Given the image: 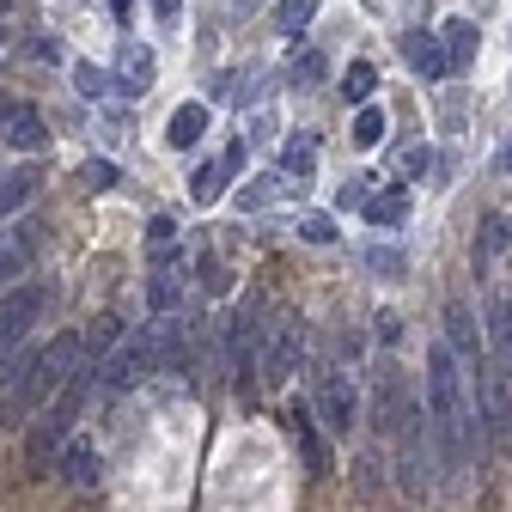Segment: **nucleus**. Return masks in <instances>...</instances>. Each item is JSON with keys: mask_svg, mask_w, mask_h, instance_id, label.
<instances>
[{"mask_svg": "<svg viewBox=\"0 0 512 512\" xmlns=\"http://www.w3.org/2000/svg\"><path fill=\"white\" fill-rule=\"evenodd\" d=\"M427 427H433V464L445 476V488H458L464 470H470V452H482L488 433L476 421V391H470V378L458 366V348L452 342H433L427 348Z\"/></svg>", "mask_w": 512, "mask_h": 512, "instance_id": "f257e3e1", "label": "nucleus"}, {"mask_svg": "<svg viewBox=\"0 0 512 512\" xmlns=\"http://www.w3.org/2000/svg\"><path fill=\"white\" fill-rule=\"evenodd\" d=\"M80 354H86V336H55L43 354L7 366V372H0V415H7V421H25L31 409H43L61 384L74 378Z\"/></svg>", "mask_w": 512, "mask_h": 512, "instance_id": "f03ea898", "label": "nucleus"}, {"mask_svg": "<svg viewBox=\"0 0 512 512\" xmlns=\"http://www.w3.org/2000/svg\"><path fill=\"white\" fill-rule=\"evenodd\" d=\"M427 397H415L409 384L397 391V415H391V439H397V482L409 500H427Z\"/></svg>", "mask_w": 512, "mask_h": 512, "instance_id": "7ed1b4c3", "label": "nucleus"}, {"mask_svg": "<svg viewBox=\"0 0 512 512\" xmlns=\"http://www.w3.org/2000/svg\"><path fill=\"white\" fill-rule=\"evenodd\" d=\"M470 391H476V421H482L488 445H494V452H512V384H506L500 360L494 366H476Z\"/></svg>", "mask_w": 512, "mask_h": 512, "instance_id": "20e7f679", "label": "nucleus"}, {"mask_svg": "<svg viewBox=\"0 0 512 512\" xmlns=\"http://www.w3.org/2000/svg\"><path fill=\"white\" fill-rule=\"evenodd\" d=\"M98 366H104V391H128V384H135L141 372H153V366H159L153 324H147V330H128V336H122V342L98 360Z\"/></svg>", "mask_w": 512, "mask_h": 512, "instance_id": "39448f33", "label": "nucleus"}, {"mask_svg": "<svg viewBox=\"0 0 512 512\" xmlns=\"http://www.w3.org/2000/svg\"><path fill=\"white\" fill-rule=\"evenodd\" d=\"M43 311H49V287H37V281L31 287H13L7 299H0V354H7L13 342H25Z\"/></svg>", "mask_w": 512, "mask_h": 512, "instance_id": "423d86ee", "label": "nucleus"}, {"mask_svg": "<svg viewBox=\"0 0 512 512\" xmlns=\"http://www.w3.org/2000/svg\"><path fill=\"white\" fill-rule=\"evenodd\" d=\"M299 366H305V324H299V317H287V324L275 330V342H269V354H263V378L269 384H287Z\"/></svg>", "mask_w": 512, "mask_h": 512, "instance_id": "0eeeda50", "label": "nucleus"}, {"mask_svg": "<svg viewBox=\"0 0 512 512\" xmlns=\"http://www.w3.org/2000/svg\"><path fill=\"white\" fill-rule=\"evenodd\" d=\"M317 421H324L336 439L354 427V384H348L342 372H324V378H317Z\"/></svg>", "mask_w": 512, "mask_h": 512, "instance_id": "6e6552de", "label": "nucleus"}, {"mask_svg": "<svg viewBox=\"0 0 512 512\" xmlns=\"http://www.w3.org/2000/svg\"><path fill=\"white\" fill-rule=\"evenodd\" d=\"M403 55H409V68L421 80H445V74H452V55H445V43L427 37V31H403Z\"/></svg>", "mask_w": 512, "mask_h": 512, "instance_id": "1a4fd4ad", "label": "nucleus"}, {"mask_svg": "<svg viewBox=\"0 0 512 512\" xmlns=\"http://www.w3.org/2000/svg\"><path fill=\"white\" fill-rule=\"evenodd\" d=\"M153 74H159V61H153L147 43H122L116 49V80H122V92H147Z\"/></svg>", "mask_w": 512, "mask_h": 512, "instance_id": "9d476101", "label": "nucleus"}, {"mask_svg": "<svg viewBox=\"0 0 512 512\" xmlns=\"http://www.w3.org/2000/svg\"><path fill=\"white\" fill-rule=\"evenodd\" d=\"M403 220H409V189H403V183H391V189H378V196H366V226L391 232V226H403Z\"/></svg>", "mask_w": 512, "mask_h": 512, "instance_id": "9b49d317", "label": "nucleus"}, {"mask_svg": "<svg viewBox=\"0 0 512 512\" xmlns=\"http://www.w3.org/2000/svg\"><path fill=\"white\" fill-rule=\"evenodd\" d=\"M202 135H208V104H177L171 122H165V141L183 153V147H196Z\"/></svg>", "mask_w": 512, "mask_h": 512, "instance_id": "f8f14e48", "label": "nucleus"}, {"mask_svg": "<svg viewBox=\"0 0 512 512\" xmlns=\"http://www.w3.org/2000/svg\"><path fill=\"white\" fill-rule=\"evenodd\" d=\"M61 476H68L74 488H98V482H104V458H98V445H68V458H61Z\"/></svg>", "mask_w": 512, "mask_h": 512, "instance_id": "ddd939ff", "label": "nucleus"}, {"mask_svg": "<svg viewBox=\"0 0 512 512\" xmlns=\"http://www.w3.org/2000/svg\"><path fill=\"white\" fill-rule=\"evenodd\" d=\"M445 342H452L464 360H476V317H470V305H464V299L445 305Z\"/></svg>", "mask_w": 512, "mask_h": 512, "instance_id": "4468645a", "label": "nucleus"}, {"mask_svg": "<svg viewBox=\"0 0 512 512\" xmlns=\"http://www.w3.org/2000/svg\"><path fill=\"white\" fill-rule=\"evenodd\" d=\"M31 196H37V177L31 171H7V177H0V226H7Z\"/></svg>", "mask_w": 512, "mask_h": 512, "instance_id": "2eb2a0df", "label": "nucleus"}, {"mask_svg": "<svg viewBox=\"0 0 512 512\" xmlns=\"http://www.w3.org/2000/svg\"><path fill=\"white\" fill-rule=\"evenodd\" d=\"M439 43H445V55H452V68H464V61L476 55V25L470 19H445L439 25Z\"/></svg>", "mask_w": 512, "mask_h": 512, "instance_id": "dca6fc26", "label": "nucleus"}, {"mask_svg": "<svg viewBox=\"0 0 512 512\" xmlns=\"http://www.w3.org/2000/svg\"><path fill=\"white\" fill-rule=\"evenodd\" d=\"M147 299H153V311H177V299H183V275L159 256V269H153V287H147Z\"/></svg>", "mask_w": 512, "mask_h": 512, "instance_id": "f3484780", "label": "nucleus"}, {"mask_svg": "<svg viewBox=\"0 0 512 512\" xmlns=\"http://www.w3.org/2000/svg\"><path fill=\"white\" fill-rule=\"evenodd\" d=\"M226 177H232V171H226V159L196 171V183H189V196H196V208H214V202L226 196Z\"/></svg>", "mask_w": 512, "mask_h": 512, "instance_id": "a211bd4d", "label": "nucleus"}, {"mask_svg": "<svg viewBox=\"0 0 512 512\" xmlns=\"http://www.w3.org/2000/svg\"><path fill=\"white\" fill-rule=\"evenodd\" d=\"M403 171H409V177H427V183H445L452 159H445V153H433V147H409V153H403Z\"/></svg>", "mask_w": 512, "mask_h": 512, "instance_id": "6ab92c4d", "label": "nucleus"}, {"mask_svg": "<svg viewBox=\"0 0 512 512\" xmlns=\"http://www.w3.org/2000/svg\"><path fill=\"white\" fill-rule=\"evenodd\" d=\"M311 165H317V141H311V135H293V141L281 147V171L299 183V177H311Z\"/></svg>", "mask_w": 512, "mask_h": 512, "instance_id": "aec40b11", "label": "nucleus"}, {"mask_svg": "<svg viewBox=\"0 0 512 512\" xmlns=\"http://www.w3.org/2000/svg\"><path fill=\"white\" fill-rule=\"evenodd\" d=\"M494 360H500V372L512 384V299L494 305Z\"/></svg>", "mask_w": 512, "mask_h": 512, "instance_id": "412c9836", "label": "nucleus"}, {"mask_svg": "<svg viewBox=\"0 0 512 512\" xmlns=\"http://www.w3.org/2000/svg\"><path fill=\"white\" fill-rule=\"evenodd\" d=\"M281 189H287V171H281V177H256V183H244V189H238V208H244V214H256V208H269Z\"/></svg>", "mask_w": 512, "mask_h": 512, "instance_id": "4be33fe9", "label": "nucleus"}, {"mask_svg": "<svg viewBox=\"0 0 512 512\" xmlns=\"http://www.w3.org/2000/svg\"><path fill=\"white\" fill-rule=\"evenodd\" d=\"M342 92H348L354 104H366V98L378 92V68H372V61H348V74H342Z\"/></svg>", "mask_w": 512, "mask_h": 512, "instance_id": "5701e85b", "label": "nucleus"}, {"mask_svg": "<svg viewBox=\"0 0 512 512\" xmlns=\"http://www.w3.org/2000/svg\"><path fill=\"white\" fill-rule=\"evenodd\" d=\"M128 330H122V317H98V324L86 330V360H104V348H116Z\"/></svg>", "mask_w": 512, "mask_h": 512, "instance_id": "b1692460", "label": "nucleus"}, {"mask_svg": "<svg viewBox=\"0 0 512 512\" xmlns=\"http://www.w3.org/2000/svg\"><path fill=\"white\" fill-rule=\"evenodd\" d=\"M384 128H391V116H384L378 104H366V110L354 116V147H378V141H384Z\"/></svg>", "mask_w": 512, "mask_h": 512, "instance_id": "393cba45", "label": "nucleus"}, {"mask_svg": "<svg viewBox=\"0 0 512 512\" xmlns=\"http://www.w3.org/2000/svg\"><path fill=\"white\" fill-rule=\"evenodd\" d=\"M19 153H37L43 147V122H37V110H13V135H7Z\"/></svg>", "mask_w": 512, "mask_h": 512, "instance_id": "a878e982", "label": "nucleus"}, {"mask_svg": "<svg viewBox=\"0 0 512 512\" xmlns=\"http://www.w3.org/2000/svg\"><path fill=\"white\" fill-rule=\"evenodd\" d=\"M500 250H506V226H500V220H488V226H482V238H476V269H494V263H500Z\"/></svg>", "mask_w": 512, "mask_h": 512, "instance_id": "bb28decb", "label": "nucleus"}, {"mask_svg": "<svg viewBox=\"0 0 512 512\" xmlns=\"http://www.w3.org/2000/svg\"><path fill=\"white\" fill-rule=\"evenodd\" d=\"M311 13H317V0H275V25L281 31H305Z\"/></svg>", "mask_w": 512, "mask_h": 512, "instance_id": "cd10ccee", "label": "nucleus"}, {"mask_svg": "<svg viewBox=\"0 0 512 512\" xmlns=\"http://www.w3.org/2000/svg\"><path fill=\"white\" fill-rule=\"evenodd\" d=\"M25 256H31V238H7V244H0V287H13V275L25 269Z\"/></svg>", "mask_w": 512, "mask_h": 512, "instance_id": "c85d7f7f", "label": "nucleus"}, {"mask_svg": "<svg viewBox=\"0 0 512 512\" xmlns=\"http://www.w3.org/2000/svg\"><path fill=\"white\" fill-rule=\"evenodd\" d=\"M287 80H293L299 92H305V86H317V80H324V55H317V49H305V55L293 61V74H287Z\"/></svg>", "mask_w": 512, "mask_h": 512, "instance_id": "c756f323", "label": "nucleus"}, {"mask_svg": "<svg viewBox=\"0 0 512 512\" xmlns=\"http://www.w3.org/2000/svg\"><path fill=\"white\" fill-rule=\"evenodd\" d=\"M74 86H80V98H104V92H110V74L92 68V61H80V68H74Z\"/></svg>", "mask_w": 512, "mask_h": 512, "instance_id": "7c9ffc66", "label": "nucleus"}, {"mask_svg": "<svg viewBox=\"0 0 512 512\" xmlns=\"http://www.w3.org/2000/svg\"><path fill=\"white\" fill-rule=\"evenodd\" d=\"M80 183L92 189V196H104V189L116 183V165H110V159H86V165H80Z\"/></svg>", "mask_w": 512, "mask_h": 512, "instance_id": "2f4dec72", "label": "nucleus"}, {"mask_svg": "<svg viewBox=\"0 0 512 512\" xmlns=\"http://www.w3.org/2000/svg\"><path fill=\"white\" fill-rule=\"evenodd\" d=\"M366 263H372L378 275H391V281H397V275H403V250H391V244H372V250H366Z\"/></svg>", "mask_w": 512, "mask_h": 512, "instance_id": "473e14b6", "label": "nucleus"}, {"mask_svg": "<svg viewBox=\"0 0 512 512\" xmlns=\"http://www.w3.org/2000/svg\"><path fill=\"white\" fill-rule=\"evenodd\" d=\"M299 232H305V244H336V220L330 214H305Z\"/></svg>", "mask_w": 512, "mask_h": 512, "instance_id": "72a5a7b5", "label": "nucleus"}, {"mask_svg": "<svg viewBox=\"0 0 512 512\" xmlns=\"http://www.w3.org/2000/svg\"><path fill=\"white\" fill-rule=\"evenodd\" d=\"M171 238H177V220H171V214H153V220H147V244H153V250H171Z\"/></svg>", "mask_w": 512, "mask_h": 512, "instance_id": "f704fd0d", "label": "nucleus"}, {"mask_svg": "<svg viewBox=\"0 0 512 512\" xmlns=\"http://www.w3.org/2000/svg\"><path fill=\"white\" fill-rule=\"evenodd\" d=\"M366 196H372V183H366V177H348L336 202H342V208H366Z\"/></svg>", "mask_w": 512, "mask_h": 512, "instance_id": "c9c22d12", "label": "nucleus"}, {"mask_svg": "<svg viewBox=\"0 0 512 512\" xmlns=\"http://www.w3.org/2000/svg\"><path fill=\"white\" fill-rule=\"evenodd\" d=\"M372 330H378V342H397V336H403V324H397L391 311H378V317H372Z\"/></svg>", "mask_w": 512, "mask_h": 512, "instance_id": "e433bc0d", "label": "nucleus"}, {"mask_svg": "<svg viewBox=\"0 0 512 512\" xmlns=\"http://www.w3.org/2000/svg\"><path fill=\"white\" fill-rule=\"evenodd\" d=\"M153 13H159V19H165V25H171V19H177V13H183V0H153Z\"/></svg>", "mask_w": 512, "mask_h": 512, "instance_id": "4c0bfd02", "label": "nucleus"}]
</instances>
